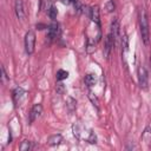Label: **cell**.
Listing matches in <instances>:
<instances>
[{
  "label": "cell",
  "mask_w": 151,
  "mask_h": 151,
  "mask_svg": "<svg viewBox=\"0 0 151 151\" xmlns=\"http://www.w3.org/2000/svg\"><path fill=\"white\" fill-rule=\"evenodd\" d=\"M114 39H117L119 37V21L118 19H114L111 24V32H110Z\"/></svg>",
  "instance_id": "5bb4252c"
},
{
  "label": "cell",
  "mask_w": 151,
  "mask_h": 151,
  "mask_svg": "<svg viewBox=\"0 0 151 151\" xmlns=\"http://www.w3.org/2000/svg\"><path fill=\"white\" fill-rule=\"evenodd\" d=\"M25 51L27 54H33L35 50V33L34 31L29 29L25 34Z\"/></svg>",
  "instance_id": "3957f363"
},
{
  "label": "cell",
  "mask_w": 151,
  "mask_h": 151,
  "mask_svg": "<svg viewBox=\"0 0 151 151\" xmlns=\"http://www.w3.org/2000/svg\"><path fill=\"white\" fill-rule=\"evenodd\" d=\"M47 15L50 17V19L55 20V18H57V15H58V11H57V8H55L54 6H51L50 8H47Z\"/></svg>",
  "instance_id": "2e32d148"
},
{
  "label": "cell",
  "mask_w": 151,
  "mask_h": 151,
  "mask_svg": "<svg viewBox=\"0 0 151 151\" xmlns=\"http://www.w3.org/2000/svg\"><path fill=\"white\" fill-rule=\"evenodd\" d=\"M57 80H59V81H61V80H64V79H66L67 77H68V72L67 71H65V70H59L58 72H57Z\"/></svg>",
  "instance_id": "ac0fdd59"
},
{
  "label": "cell",
  "mask_w": 151,
  "mask_h": 151,
  "mask_svg": "<svg viewBox=\"0 0 151 151\" xmlns=\"http://www.w3.org/2000/svg\"><path fill=\"white\" fill-rule=\"evenodd\" d=\"M73 134L78 139H83L90 144H96L97 143V136L96 133L87 127H84L81 125H73Z\"/></svg>",
  "instance_id": "7a4b0ae2"
},
{
  "label": "cell",
  "mask_w": 151,
  "mask_h": 151,
  "mask_svg": "<svg viewBox=\"0 0 151 151\" xmlns=\"http://www.w3.org/2000/svg\"><path fill=\"white\" fill-rule=\"evenodd\" d=\"M114 9H116V4L113 2V0H109L105 5V13H107V14L112 13V12H114Z\"/></svg>",
  "instance_id": "9a60e30c"
},
{
  "label": "cell",
  "mask_w": 151,
  "mask_h": 151,
  "mask_svg": "<svg viewBox=\"0 0 151 151\" xmlns=\"http://www.w3.org/2000/svg\"><path fill=\"white\" fill-rule=\"evenodd\" d=\"M26 94L27 92L22 88V87H17L14 91H13V100L15 103V105H21V103L25 100L26 98Z\"/></svg>",
  "instance_id": "5b68a950"
},
{
  "label": "cell",
  "mask_w": 151,
  "mask_h": 151,
  "mask_svg": "<svg viewBox=\"0 0 151 151\" xmlns=\"http://www.w3.org/2000/svg\"><path fill=\"white\" fill-rule=\"evenodd\" d=\"M138 22H139V29H140V35L142 40L145 45H149L150 42V29H149V20H147V14L146 11L142 7L138 12Z\"/></svg>",
  "instance_id": "6da1fadb"
},
{
  "label": "cell",
  "mask_w": 151,
  "mask_h": 151,
  "mask_svg": "<svg viewBox=\"0 0 151 151\" xmlns=\"http://www.w3.org/2000/svg\"><path fill=\"white\" fill-rule=\"evenodd\" d=\"M44 27H46V26L45 25H41V24L37 25V28H39V29H44Z\"/></svg>",
  "instance_id": "cb8c5ba5"
},
{
  "label": "cell",
  "mask_w": 151,
  "mask_h": 151,
  "mask_svg": "<svg viewBox=\"0 0 151 151\" xmlns=\"http://www.w3.org/2000/svg\"><path fill=\"white\" fill-rule=\"evenodd\" d=\"M61 1V4H64V5H70V4H76L78 0H60Z\"/></svg>",
  "instance_id": "603a6c76"
},
{
  "label": "cell",
  "mask_w": 151,
  "mask_h": 151,
  "mask_svg": "<svg viewBox=\"0 0 151 151\" xmlns=\"http://www.w3.org/2000/svg\"><path fill=\"white\" fill-rule=\"evenodd\" d=\"M140 140H142L147 147H151V126L145 127V130H144L143 133H142Z\"/></svg>",
  "instance_id": "9c48e42d"
},
{
  "label": "cell",
  "mask_w": 151,
  "mask_h": 151,
  "mask_svg": "<svg viewBox=\"0 0 151 151\" xmlns=\"http://www.w3.org/2000/svg\"><path fill=\"white\" fill-rule=\"evenodd\" d=\"M88 98L92 100V103H93V105H96V106H98V99L96 98V96H94V98H93V93L92 92H88Z\"/></svg>",
  "instance_id": "ffe728a7"
},
{
  "label": "cell",
  "mask_w": 151,
  "mask_h": 151,
  "mask_svg": "<svg viewBox=\"0 0 151 151\" xmlns=\"http://www.w3.org/2000/svg\"><path fill=\"white\" fill-rule=\"evenodd\" d=\"M149 66H150V70H151V55H150V59H149Z\"/></svg>",
  "instance_id": "d4e9b609"
},
{
  "label": "cell",
  "mask_w": 151,
  "mask_h": 151,
  "mask_svg": "<svg viewBox=\"0 0 151 151\" xmlns=\"http://www.w3.org/2000/svg\"><path fill=\"white\" fill-rule=\"evenodd\" d=\"M41 113H42V105H41V104H35V105L32 107L31 112H29V123H31V124L34 123V122L41 116Z\"/></svg>",
  "instance_id": "8992f818"
},
{
  "label": "cell",
  "mask_w": 151,
  "mask_h": 151,
  "mask_svg": "<svg viewBox=\"0 0 151 151\" xmlns=\"http://www.w3.org/2000/svg\"><path fill=\"white\" fill-rule=\"evenodd\" d=\"M1 78H2V81H4V83L8 79V77H7V74H6V71H5V67H4V66H1Z\"/></svg>",
  "instance_id": "44dd1931"
},
{
  "label": "cell",
  "mask_w": 151,
  "mask_h": 151,
  "mask_svg": "<svg viewBox=\"0 0 151 151\" xmlns=\"http://www.w3.org/2000/svg\"><path fill=\"white\" fill-rule=\"evenodd\" d=\"M137 74H138V84H139L140 88L146 90V88H147V85H149V76H147L146 68H145L143 65H140V66L138 67Z\"/></svg>",
  "instance_id": "277c9868"
},
{
  "label": "cell",
  "mask_w": 151,
  "mask_h": 151,
  "mask_svg": "<svg viewBox=\"0 0 151 151\" xmlns=\"http://www.w3.org/2000/svg\"><path fill=\"white\" fill-rule=\"evenodd\" d=\"M31 149V142L29 140H24L21 142L20 146H19V150L20 151H28Z\"/></svg>",
  "instance_id": "d6986e66"
},
{
  "label": "cell",
  "mask_w": 151,
  "mask_h": 151,
  "mask_svg": "<svg viewBox=\"0 0 151 151\" xmlns=\"http://www.w3.org/2000/svg\"><path fill=\"white\" fill-rule=\"evenodd\" d=\"M14 9H15L17 18H18L19 20H24V19H25V17H26V12H25V8H24L22 0H15Z\"/></svg>",
  "instance_id": "52a82bcc"
},
{
  "label": "cell",
  "mask_w": 151,
  "mask_h": 151,
  "mask_svg": "<svg viewBox=\"0 0 151 151\" xmlns=\"http://www.w3.org/2000/svg\"><path fill=\"white\" fill-rule=\"evenodd\" d=\"M59 34V25L57 22H52L48 25V29H47V37L50 39H54L57 38V35Z\"/></svg>",
  "instance_id": "30bf717a"
},
{
  "label": "cell",
  "mask_w": 151,
  "mask_h": 151,
  "mask_svg": "<svg viewBox=\"0 0 151 151\" xmlns=\"http://www.w3.org/2000/svg\"><path fill=\"white\" fill-rule=\"evenodd\" d=\"M90 18L92 20V22L94 24H98L100 25V17H99V7L96 5V6H92L91 9H90Z\"/></svg>",
  "instance_id": "8fae6325"
},
{
  "label": "cell",
  "mask_w": 151,
  "mask_h": 151,
  "mask_svg": "<svg viewBox=\"0 0 151 151\" xmlns=\"http://www.w3.org/2000/svg\"><path fill=\"white\" fill-rule=\"evenodd\" d=\"M55 90H57V92L58 93H64V91H65V87H64V84H58L57 85V87H55Z\"/></svg>",
  "instance_id": "7402d4cb"
},
{
  "label": "cell",
  "mask_w": 151,
  "mask_h": 151,
  "mask_svg": "<svg viewBox=\"0 0 151 151\" xmlns=\"http://www.w3.org/2000/svg\"><path fill=\"white\" fill-rule=\"evenodd\" d=\"M76 104H77V101H76L73 98L67 97V99H66V106H67V109H68L71 112L74 111V109H76Z\"/></svg>",
  "instance_id": "e0dca14e"
},
{
  "label": "cell",
  "mask_w": 151,
  "mask_h": 151,
  "mask_svg": "<svg viewBox=\"0 0 151 151\" xmlns=\"http://www.w3.org/2000/svg\"><path fill=\"white\" fill-rule=\"evenodd\" d=\"M84 83H85V85H86L87 87L94 86L96 83H97V77H96V74H94V73H87V74L85 76V78H84Z\"/></svg>",
  "instance_id": "4fadbf2b"
},
{
  "label": "cell",
  "mask_w": 151,
  "mask_h": 151,
  "mask_svg": "<svg viewBox=\"0 0 151 151\" xmlns=\"http://www.w3.org/2000/svg\"><path fill=\"white\" fill-rule=\"evenodd\" d=\"M63 142V136L60 133H57V134H52L47 138V144L50 146H57L59 144H61Z\"/></svg>",
  "instance_id": "7c38bea8"
},
{
  "label": "cell",
  "mask_w": 151,
  "mask_h": 151,
  "mask_svg": "<svg viewBox=\"0 0 151 151\" xmlns=\"http://www.w3.org/2000/svg\"><path fill=\"white\" fill-rule=\"evenodd\" d=\"M114 40H116V39L113 38V35H112L111 33L107 34L106 40H105V48H104V54H105L106 58L110 55V52H111L112 47L114 46Z\"/></svg>",
  "instance_id": "ba28073f"
}]
</instances>
